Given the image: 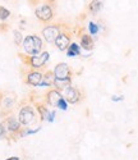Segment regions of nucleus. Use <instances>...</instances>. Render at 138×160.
<instances>
[{
	"label": "nucleus",
	"mask_w": 138,
	"mask_h": 160,
	"mask_svg": "<svg viewBox=\"0 0 138 160\" xmlns=\"http://www.w3.org/2000/svg\"><path fill=\"white\" fill-rule=\"evenodd\" d=\"M42 35L45 37V40L47 42H55V40L58 38V36L60 35V31L57 26H47L42 30Z\"/></svg>",
	"instance_id": "nucleus-5"
},
{
	"label": "nucleus",
	"mask_w": 138,
	"mask_h": 160,
	"mask_svg": "<svg viewBox=\"0 0 138 160\" xmlns=\"http://www.w3.org/2000/svg\"><path fill=\"white\" fill-rule=\"evenodd\" d=\"M64 92H65V95H64L65 101L71 102V104H76V102L79 101V99H81L79 91H78L77 88H74V87H69V88H67Z\"/></svg>",
	"instance_id": "nucleus-7"
},
{
	"label": "nucleus",
	"mask_w": 138,
	"mask_h": 160,
	"mask_svg": "<svg viewBox=\"0 0 138 160\" xmlns=\"http://www.w3.org/2000/svg\"><path fill=\"white\" fill-rule=\"evenodd\" d=\"M5 160H19V158H18V156H12V158H8V159H5Z\"/></svg>",
	"instance_id": "nucleus-25"
},
{
	"label": "nucleus",
	"mask_w": 138,
	"mask_h": 160,
	"mask_svg": "<svg viewBox=\"0 0 138 160\" xmlns=\"http://www.w3.org/2000/svg\"><path fill=\"white\" fill-rule=\"evenodd\" d=\"M9 16H10V12H9L7 8H4V7H0V19L4 21V19H7Z\"/></svg>",
	"instance_id": "nucleus-18"
},
{
	"label": "nucleus",
	"mask_w": 138,
	"mask_h": 160,
	"mask_svg": "<svg viewBox=\"0 0 138 160\" xmlns=\"http://www.w3.org/2000/svg\"><path fill=\"white\" fill-rule=\"evenodd\" d=\"M37 109H38V112H40V114H41V119H42V121H47L50 112L45 108L44 105H38V106H37Z\"/></svg>",
	"instance_id": "nucleus-16"
},
{
	"label": "nucleus",
	"mask_w": 138,
	"mask_h": 160,
	"mask_svg": "<svg viewBox=\"0 0 138 160\" xmlns=\"http://www.w3.org/2000/svg\"><path fill=\"white\" fill-rule=\"evenodd\" d=\"M41 81H42V73H40L37 71L31 72V73H28V76H27V82L32 86H40Z\"/></svg>",
	"instance_id": "nucleus-9"
},
{
	"label": "nucleus",
	"mask_w": 138,
	"mask_h": 160,
	"mask_svg": "<svg viewBox=\"0 0 138 160\" xmlns=\"http://www.w3.org/2000/svg\"><path fill=\"white\" fill-rule=\"evenodd\" d=\"M13 36H14V42L17 45H21L23 42V38H22V35L19 31H13Z\"/></svg>",
	"instance_id": "nucleus-19"
},
{
	"label": "nucleus",
	"mask_w": 138,
	"mask_h": 160,
	"mask_svg": "<svg viewBox=\"0 0 138 160\" xmlns=\"http://www.w3.org/2000/svg\"><path fill=\"white\" fill-rule=\"evenodd\" d=\"M50 55H49V52L47 51H44V52H41L40 55H36V57H31V65L33 67V68H41V67H44L45 63L49 60Z\"/></svg>",
	"instance_id": "nucleus-6"
},
{
	"label": "nucleus",
	"mask_w": 138,
	"mask_h": 160,
	"mask_svg": "<svg viewBox=\"0 0 138 160\" xmlns=\"http://www.w3.org/2000/svg\"><path fill=\"white\" fill-rule=\"evenodd\" d=\"M81 46L85 50H91L93 48V40L90 35H83L81 37Z\"/></svg>",
	"instance_id": "nucleus-12"
},
{
	"label": "nucleus",
	"mask_w": 138,
	"mask_h": 160,
	"mask_svg": "<svg viewBox=\"0 0 138 160\" xmlns=\"http://www.w3.org/2000/svg\"><path fill=\"white\" fill-rule=\"evenodd\" d=\"M40 129H41V127H38L36 129H28V131H26V135H33V133H37Z\"/></svg>",
	"instance_id": "nucleus-23"
},
{
	"label": "nucleus",
	"mask_w": 138,
	"mask_h": 160,
	"mask_svg": "<svg viewBox=\"0 0 138 160\" xmlns=\"http://www.w3.org/2000/svg\"><path fill=\"white\" fill-rule=\"evenodd\" d=\"M54 44H55V46H57L59 50L64 51V50H67V49L69 48V45H71V40H69V36H68V35L60 33V35L58 36V38L55 40Z\"/></svg>",
	"instance_id": "nucleus-8"
},
{
	"label": "nucleus",
	"mask_w": 138,
	"mask_h": 160,
	"mask_svg": "<svg viewBox=\"0 0 138 160\" xmlns=\"http://www.w3.org/2000/svg\"><path fill=\"white\" fill-rule=\"evenodd\" d=\"M19 127H21V123H19V121H17L14 117H9V118L7 119V128H8L9 131L17 132V131L19 129Z\"/></svg>",
	"instance_id": "nucleus-11"
},
{
	"label": "nucleus",
	"mask_w": 138,
	"mask_h": 160,
	"mask_svg": "<svg viewBox=\"0 0 138 160\" xmlns=\"http://www.w3.org/2000/svg\"><path fill=\"white\" fill-rule=\"evenodd\" d=\"M35 119V112L31 106H24V108L21 109L19 112V123L21 124H30Z\"/></svg>",
	"instance_id": "nucleus-2"
},
{
	"label": "nucleus",
	"mask_w": 138,
	"mask_h": 160,
	"mask_svg": "<svg viewBox=\"0 0 138 160\" xmlns=\"http://www.w3.org/2000/svg\"><path fill=\"white\" fill-rule=\"evenodd\" d=\"M13 101H14L13 99H8V98H5L4 101H3V105L5 106V108H10V106L13 105Z\"/></svg>",
	"instance_id": "nucleus-21"
},
{
	"label": "nucleus",
	"mask_w": 138,
	"mask_h": 160,
	"mask_svg": "<svg viewBox=\"0 0 138 160\" xmlns=\"http://www.w3.org/2000/svg\"><path fill=\"white\" fill-rule=\"evenodd\" d=\"M81 54V46L78 45V44H71L69 45V48H68V51H67V55L69 57V58H73V57H76V55H79Z\"/></svg>",
	"instance_id": "nucleus-14"
},
{
	"label": "nucleus",
	"mask_w": 138,
	"mask_h": 160,
	"mask_svg": "<svg viewBox=\"0 0 138 160\" xmlns=\"http://www.w3.org/2000/svg\"><path fill=\"white\" fill-rule=\"evenodd\" d=\"M111 100H113V101H123V100H124V96H123V95H120V96L114 95V96H111Z\"/></svg>",
	"instance_id": "nucleus-24"
},
{
	"label": "nucleus",
	"mask_w": 138,
	"mask_h": 160,
	"mask_svg": "<svg viewBox=\"0 0 138 160\" xmlns=\"http://www.w3.org/2000/svg\"><path fill=\"white\" fill-rule=\"evenodd\" d=\"M55 115H57V113L55 112H50V114H49V118H47V122H54V119H55Z\"/></svg>",
	"instance_id": "nucleus-22"
},
{
	"label": "nucleus",
	"mask_w": 138,
	"mask_h": 160,
	"mask_svg": "<svg viewBox=\"0 0 138 160\" xmlns=\"http://www.w3.org/2000/svg\"><path fill=\"white\" fill-rule=\"evenodd\" d=\"M62 98H63V96L60 95V92H59L58 90H51L49 94H47V102H49L50 105H52V106H57L58 102H59V100H60Z\"/></svg>",
	"instance_id": "nucleus-10"
},
{
	"label": "nucleus",
	"mask_w": 138,
	"mask_h": 160,
	"mask_svg": "<svg viewBox=\"0 0 138 160\" xmlns=\"http://www.w3.org/2000/svg\"><path fill=\"white\" fill-rule=\"evenodd\" d=\"M69 76H71V68L65 63H60L54 68L55 79H68Z\"/></svg>",
	"instance_id": "nucleus-3"
},
{
	"label": "nucleus",
	"mask_w": 138,
	"mask_h": 160,
	"mask_svg": "<svg viewBox=\"0 0 138 160\" xmlns=\"http://www.w3.org/2000/svg\"><path fill=\"white\" fill-rule=\"evenodd\" d=\"M88 32H90V36L91 35H96L99 32V26L96 24L95 22H88Z\"/></svg>",
	"instance_id": "nucleus-17"
},
{
	"label": "nucleus",
	"mask_w": 138,
	"mask_h": 160,
	"mask_svg": "<svg viewBox=\"0 0 138 160\" xmlns=\"http://www.w3.org/2000/svg\"><path fill=\"white\" fill-rule=\"evenodd\" d=\"M54 86L57 87L58 91L60 90H67L71 87V78H68V79H55L54 81Z\"/></svg>",
	"instance_id": "nucleus-13"
},
{
	"label": "nucleus",
	"mask_w": 138,
	"mask_h": 160,
	"mask_svg": "<svg viewBox=\"0 0 138 160\" xmlns=\"http://www.w3.org/2000/svg\"><path fill=\"white\" fill-rule=\"evenodd\" d=\"M58 108L60 109V110H68V102L65 101V99L64 98H62L60 100H59V102H58Z\"/></svg>",
	"instance_id": "nucleus-20"
},
{
	"label": "nucleus",
	"mask_w": 138,
	"mask_h": 160,
	"mask_svg": "<svg viewBox=\"0 0 138 160\" xmlns=\"http://www.w3.org/2000/svg\"><path fill=\"white\" fill-rule=\"evenodd\" d=\"M101 7H102V3L95 0V2H91V4H90V10L92 12V14H96V13H99Z\"/></svg>",
	"instance_id": "nucleus-15"
},
{
	"label": "nucleus",
	"mask_w": 138,
	"mask_h": 160,
	"mask_svg": "<svg viewBox=\"0 0 138 160\" xmlns=\"http://www.w3.org/2000/svg\"><path fill=\"white\" fill-rule=\"evenodd\" d=\"M35 14H36V17L38 19L44 21V22H47V21H50L52 18V9H51L50 5L44 4V5H41V7H38L36 9Z\"/></svg>",
	"instance_id": "nucleus-4"
},
{
	"label": "nucleus",
	"mask_w": 138,
	"mask_h": 160,
	"mask_svg": "<svg viewBox=\"0 0 138 160\" xmlns=\"http://www.w3.org/2000/svg\"><path fill=\"white\" fill-rule=\"evenodd\" d=\"M41 48H42V41H41V38L38 36H27L23 40V49L31 57L38 55Z\"/></svg>",
	"instance_id": "nucleus-1"
}]
</instances>
